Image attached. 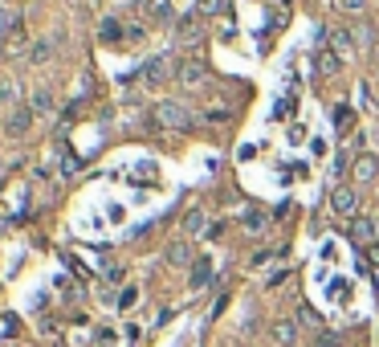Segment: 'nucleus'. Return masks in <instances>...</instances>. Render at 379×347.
<instances>
[{
	"label": "nucleus",
	"mask_w": 379,
	"mask_h": 347,
	"mask_svg": "<svg viewBox=\"0 0 379 347\" xmlns=\"http://www.w3.org/2000/svg\"><path fill=\"white\" fill-rule=\"evenodd\" d=\"M331 208L338 217H355L359 212V192L355 188H334L331 192Z\"/></svg>",
	"instance_id": "6"
},
{
	"label": "nucleus",
	"mask_w": 379,
	"mask_h": 347,
	"mask_svg": "<svg viewBox=\"0 0 379 347\" xmlns=\"http://www.w3.org/2000/svg\"><path fill=\"white\" fill-rule=\"evenodd\" d=\"M98 37H102V46H119V41H127V29L115 17H106V21L98 25Z\"/></svg>",
	"instance_id": "12"
},
{
	"label": "nucleus",
	"mask_w": 379,
	"mask_h": 347,
	"mask_svg": "<svg viewBox=\"0 0 379 347\" xmlns=\"http://www.w3.org/2000/svg\"><path fill=\"white\" fill-rule=\"evenodd\" d=\"M180 86L184 90H196V86H204V78H208V66L200 62V57H188V62H180Z\"/></svg>",
	"instance_id": "5"
},
{
	"label": "nucleus",
	"mask_w": 379,
	"mask_h": 347,
	"mask_svg": "<svg viewBox=\"0 0 379 347\" xmlns=\"http://www.w3.org/2000/svg\"><path fill=\"white\" fill-rule=\"evenodd\" d=\"M343 172H347V156H343V151H338V160H334V180H338V176H343Z\"/></svg>",
	"instance_id": "31"
},
{
	"label": "nucleus",
	"mask_w": 379,
	"mask_h": 347,
	"mask_svg": "<svg viewBox=\"0 0 379 347\" xmlns=\"http://www.w3.org/2000/svg\"><path fill=\"white\" fill-rule=\"evenodd\" d=\"M269 335H273V343L278 347H298V323H289V319L273 323L269 327Z\"/></svg>",
	"instance_id": "11"
},
{
	"label": "nucleus",
	"mask_w": 379,
	"mask_h": 347,
	"mask_svg": "<svg viewBox=\"0 0 379 347\" xmlns=\"http://www.w3.org/2000/svg\"><path fill=\"white\" fill-rule=\"evenodd\" d=\"M78 168H82V160H78L73 151H66V156H62V176H73Z\"/></svg>",
	"instance_id": "24"
},
{
	"label": "nucleus",
	"mask_w": 379,
	"mask_h": 347,
	"mask_svg": "<svg viewBox=\"0 0 379 347\" xmlns=\"http://www.w3.org/2000/svg\"><path fill=\"white\" fill-rule=\"evenodd\" d=\"M376 241H379V221H376Z\"/></svg>",
	"instance_id": "33"
},
{
	"label": "nucleus",
	"mask_w": 379,
	"mask_h": 347,
	"mask_svg": "<svg viewBox=\"0 0 379 347\" xmlns=\"http://www.w3.org/2000/svg\"><path fill=\"white\" fill-rule=\"evenodd\" d=\"M49 57H53V41H49V37L33 41V49H29V62H33V66H45Z\"/></svg>",
	"instance_id": "16"
},
{
	"label": "nucleus",
	"mask_w": 379,
	"mask_h": 347,
	"mask_svg": "<svg viewBox=\"0 0 379 347\" xmlns=\"http://www.w3.org/2000/svg\"><path fill=\"white\" fill-rule=\"evenodd\" d=\"M171 74H180V62H171V53H159V57H151L147 66H143V86H164Z\"/></svg>",
	"instance_id": "2"
},
{
	"label": "nucleus",
	"mask_w": 379,
	"mask_h": 347,
	"mask_svg": "<svg viewBox=\"0 0 379 347\" xmlns=\"http://www.w3.org/2000/svg\"><path fill=\"white\" fill-rule=\"evenodd\" d=\"M8 29H21V17H17V13H8V8L0 4V37H4Z\"/></svg>",
	"instance_id": "20"
},
{
	"label": "nucleus",
	"mask_w": 379,
	"mask_h": 347,
	"mask_svg": "<svg viewBox=\"0 0 379 347\" xmlns=\"http://www.w3.org/2000/svg\"><path fill=\"white\" fill-rule=\"evenodd\" d=\"M334 127H351L355 123V115H351V107H334Z\"/></svg>",
	"instance_id": "23"
},
{
	"label": "nucleus",
	"mask_w": 379,
	"mask_h": 347,
	"mask_svg": "<svg viewBox=\"0 0 379 347\" xmlns=\"http://www.w3.org/2000/svg\"><path fill=\"white\" fill-rule=\"evenodd\" d=\"M351 176H355V184H371L379 176V160L376 156H359V160L351 163Z\"/></svg>",
	"instance_id": "9"
},
{
	"label": "nucleus",
	"mask_w": 379,
	"mask_h": 347,
	"mask_svg": "<svg viewBox=\"0 0 379 347\" xmlns=\"http://www.w3.org/2000/svg\"><path fill=\"white\" fill-rule=\"evenodd\" d=\"M115 343H119L115 331H98V347H115Z\"/></svg>",
	"instance_id": "28"
},
{
	"label": "nucleus",
	"mask_w": 379,
	"mask_h": 347,
	"mask_svg": "<svg viewBox=\"0 0 379 347\" xmlns=\"http://www.w3.org/2000/svg\"><path fill=\"white\" fill-rule=\"evenodd\" d=\"M241 229L261 237V233L269 229V212H261V208H241Z\"/></svg>",
	"instance_id": "8"
},
{
	"label": "nucleus",
	"mask_w": 379,
	"mask_h": 347,
	"mask_svg": "<svg viewBox=\"0 0 379 347\" xmlns=\"http://www.w3.org/2000/svg\"><path fill=\"white\" fill-rule=\"evenodd\" d=\"M167 261H171V266H188V261H192V245H188V241H176V245L167 250Z\"/></svg>",
	"instance_id": "17"
},
{
	"label": "nucleus",
	"mask_w": 379,
	"mask_h": 347,
	"mask_svg": "<svg viewBox=\"0 0 379 347\" xmlns=\"http://www.w3.org/2000/svg\"><path fill=\"white\" fill-rule=\"evenodd\" d=\"M204 37V13L196 8V13H184L180 21H176V41L180 46H192V41H200Z\"/></svg>",
	"instance_id": "3"
},
{
	"label": "nucleus",
	"mask_w": 379,
	"mask_h": 347,
	"mask_svg": "<svg viewBox=\"0 0 379 347\" xmlns=\"http://www.w3.org/2000/svg\"><path fill=\"white\" fill-rule=\"evenodd\" d=\"M135 299H139V290H135V286H127V290L119 294V306L127 311V306H135Z\"/></svg>",
	"instance_id": "26"
},
{
	"label": "nucleus",
	"mask_w": 379,
	"mask_h": 347,
	"mask_svg": "<svg viewBox=\"0 0 379 347\" xmlns=\"http://www.w3.org/2000/svg\"><path fill=\"white\" fill-rule=\"evenodd\" d=\"M318 347H338V335H334V331H322V335H318Z\"/></svg>",
	"instance_id": "29"
},
{
	"label": "nucleus",
	"mask_w": 379,
	"mask_h": 347,
	"mask_svg": "<svg viewBox=\"0 0 379 347\" xmlns=\"http://www.w3.org/2000/svg\"><path fill=\"white\" fill-rule=\"evenodd\" d=\"M8 102L17 107V82H13V78H0V107H8Z\"/></svg>",
	"instance_id": "19"
},
{
	"label": "nucleus",
	"mask_w": 379,
	"mask_h": 347,
	"mask_svg": "<svg viewBox=\"0 0 379 347\" xmlns=\"http://www.w3.org/2000/svg\"><path fill=\"white\" fill-rule=\"evenodd\" d=\"M367 257H371V261L379 266V241H376V245H367Z\"/></svg>",
	"instance_id": "32"
},
{
	"label": "nucleus",
	"mask_w": 379,
	"mask_h": 347,
	"mask_svg": "<svg viewBox=\"0 0 379 347\" xmlns=\"http://www.w3.org/2000/svg\"><path fill=\"white\" fill-rule=\"evenodd\" d=\"M200 13H208V17H216V13H229V0H200Z\"/></svg>",
	"instance_id": "22"
},
{
	"label": "nucleus",
	"mask_w": 379,
	"mask_h": 347,
	"mask_svg": "<svg viewBox=\"0 0 379 347\" xmlns=\"http://www.w3.org/2000/svg\"><path fill=\"white\" fill-rule=\"evenodd\" d=\"M338 69H343V57H338L334 49H322V53H318V74H322V78H334Z\"/></svg>",
	"instance_id": "15"
},
{
	"label": "nucleus",
	"mask_w": 379,
	"mask_h": 347,
	"mask_svg": "<svg viewBox=\"0 0 379 347\" xmlns=\"http://www.w3.org/2000/svg\"><path fill=\"white\" fill-rule=\"evenodd\" d=\"M147 123H151V131H192V127H196V118H192L188 111H184V102H176V98H159Z\"/></svg>",
	"instance_id": "1"
},
{
	"label": "nucleus",
	"mask_w": 379,
	"mask_h": 347,
	"mask_svg": "<svg viewBox=\"0 0 379 347\" xmlns=\"http://www.w3.org/2000/svg\"><path fill=\"white\" fill-rule=\"evenodd\" d=\"M208 278H213V257H196V261H192V278H188L192 290H200Z\"/></svg>",
	"instance_id": "14"
},
{
	"label": "nucleus",
	"mask_w": 379,
	"mask_h": 347,
	"mask_svg": "<svg viewBox=\"0 0 379 347\" xmlns=\"http://www.w3.org/2000/svg\"><path fill=\"white\" fill-rule=\"evenodd\" d=\"M351 33H355V49L376 46V37H371V29H367V25H359V29H351Z\"/></svg>",
	"instance_id": "21"
},
{
	"label": "nucleus",
	"mask_w": 379,
	"mask_h": 347,
	"mask_svg": "<svg viewBox=\"0 0 379 347\" xmlns=\"http://www.w3.org/2000/svg\"><path fill=\"white\" fill-rule=\"evenodd\" d=\"M29 111H33L37 118H49L53 111H57V98H53V90H49V86L33 90V98H29Z\"/></svg>",
	"instance_id": "7"
},
{
	"label": "nucleus",
	"mask_w": 379,
	"mask_h": 347,
	"mask_svg": "<svg viewBox=\"0 0 379 347\" xmlns=\"http://www.w3.org/2000/svg\"><path fill=\"white\" fill-rule=\"evenodd\" d=\"M338 8H347V13H363L367 8V0H334Z\"/></svg>",
	"instance_id": "27"
},
{
	"label": "nucleus",
	"mask_w": 379,
	"mask_h": 347,
	"mask_svg": "<svg viewBox=\"0 0 379 347\" xmlns=\"http://www.w3.org/2000/svg\"><path fill=\"white\" fill-rule=\"evenodd\" d=\"M351 241H355V245H363V250H367V245H376V221L355 217V221H351Z\"/></svg>",
	"instance_id": "10"
},
{
	"label": "nucleus",
	"mask_w": 379,
	"mask_h": 347,
	"mask_svg": "<svg viewBox=\"0 0 379 347\" xmlns=\"http://www.w3.org/2000/svg\"><path fill=\"white\" fill-rule=\"evenodd\" d=\"M143 37V25H127V41H139Z\"/></svg>",
	"instance_id": "30"
},
{
	"label": "nucleus",
	"mask_w": 379,
	"mask_h": 347,
	"mask_svg": "<svg viewBox=\"0 0 379 347\" xmlns=\"http://www.w3.org/2000/svg\"><path fill=\"white\" fill-rule=\"evenodd\" d=\"M298 323H310V327H318V315H314V311H310L306 302H302V306H298Z\"/></svg>",
	"instance_id": "25"
},
{
	"label": "nucleus",
	"mask_w": 379,
	"mask_h": 347,
	"mask_svg": "<svg viewBox=\"0 0 379 347\" xmlns=\"http://www.w3.org/2000/svg\"><path fill=\"white\" fill-rule=\"evenodd\" d=\"M331 49L338 53V57H343V62H351V57H355V41H351V29H334Z\"/></svg>",
	"instance_id": "13"
},
{
	"label": "nucleus",
	"mask_w": 379,
	"mask_h": 347,
	"mask_svg": "<svg viewBox=\"0 0 379 347\" xmlns=\"http://www.w3.org/2000/svg\"><path fill=\"white\" fill-rule=\"evenodd\" d=\"M204 225H208V217H204V208H192L188 217H184V229L196 237V233H204Z\"/></svg>",
	"instance_id": "18"
},
{
	"label": "nucleus",
	"mask_w": 379,
	"mask_h": 347,
	"mask_svg": "<svg viewBox=\"0 0 379 347\" xmlns=\"http://www.w3.org/2000/svg\"><path fill=\"white\" fill-rule=\"evenodd\" d=\"M33 111H29V107H21V102H17V107H13V111H8V118H4V135L8 139H24L29 135V127H33Z\"/></svg>",
	"instance_id": "4"
}]
</instances>
